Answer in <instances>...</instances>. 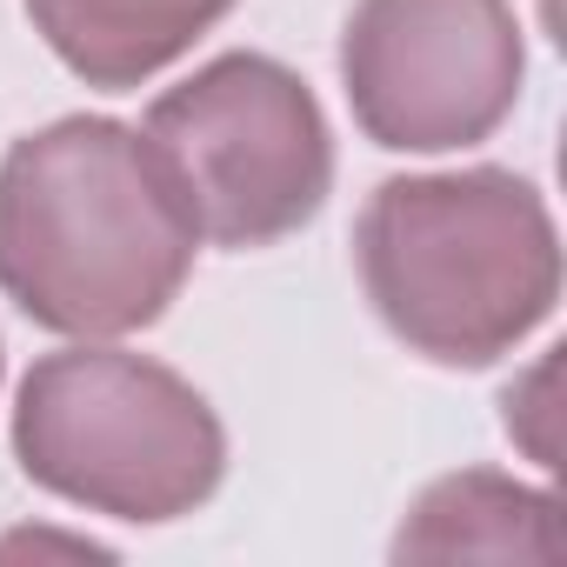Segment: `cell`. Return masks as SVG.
Here are the masks:
<instances>
[{
	"label": "cell",
	"instance_id": "5",
	"mask_svg": "<svg viewBox=\"0 0 567 567\" xmlns=\"http://www.w3.org/2000/svg\"><path fill=\"white\" fill-rule=\"evenodd\" d=\"M520 68L507 0H361L341 34L354 121L394 154L487 141L520 101Z\"/></svg>",
	"mask_w": 567,
	"mask_h": 567
},
{
	"label": "cell",
	"instance_id": "6",
	"mask_svg": "<svg viewBox=\"0 0 567 567\" xmlns=\"http://www.w3.org/2000/svg\"><path fill=\"white\" fill-rule=\"evenodd\" d=\"M394 554L401 560H534V567H554V560H567V527H560L554 494L507 481L494 467H461L414 501Z\"/></svg>",
	"mask_w": 567,
	"mask_h": 567
},
{
	"label": "cell",
	"instance_id": "2",
	"mask_svg": "<svg viewBox=\"0 0 567 567\" xmlns=\"http://www.w3.org/2000/svg\"><path fill=\"white\" fill-rule=\"evenodd\" d=\"M374 315L441 368H487L560 295L547 200L501 167L381 181L354 227Z\"/></svg>",
	"mask_w": 567,
	"mask_h": 567
},
{
	"label": "cell",
	"instance_id": "8",
	"mask_svg": "<svg viewBox=\"0 0 567 567\" xmlns=\"http://www.w3.org/2000/svg\"><path fill=\"white\" fill-rule=\"evenodd\" d=\"M554 381H560V354H547L527 381L507 388V434H514L540 467H560V461H554V454H560V434H554V421H560V408H554Z\"/></svg>",
	"mask_w": 567,
	"mask_h": 567
},
{
	"label": "cell",
	"instance_id": "1",
	"mask_svg": "<svg viewBox=\"0 0 567 567\" xmlns=\"http://www.w3.org/2000/svg\"><path fill=\"white\" fill-rule=\"evenodd\" d=\"M200 227L147 134L74 114L0 161V288L74 341H114L167 315Z\"/></svg>",
	"mask_w": 567,
	"mask_h": 567
},
{
	"label": "cell",
	"instance_id": "4",
	"mask_svg": "<svg viewBox=\"0 0 567 567\" xmlns=\"http://www.w3.org/2000/svg\"><path fill=\"white\" fill-rule=\"evenodd\" d=\"M147 147L167 161L200 240L267 247L321 214L334 147L315 94L267 54H220L147 107Z\"/></svg>",
	"mask_w": 567,
	"mask_h": 567
},
{
	"label": "cell",
	"instance_id": "7",
	"mask_svg": "<svg viewBox=\"0 0 567 567\" xmlns=\"http://www.w3.org/2000/svg\"><path fill=\"white\" fill-rule=\"evenodd\" d=\"M234 0H28L41 41L87 87H141L181 61Z\"/></svg>",
	"mask_w": 567,
	"mask_h": 567
},
{
	"label": "cell",
	"instance_id": "9",
	"mask_svg": "<svg viewBox=\"0 0 567 567\" xmlns=\"http://www.w3.org/2000/svg\"><path fill=\"white\" fill-rule=\"evenodd\" d=\"M8 554H101L94 540H61V534H14V540H0V560H8Z\"/></svg>",
	"mask_w": 567,
	"mask_h": 567
},
{
	"label": "cell",
	"instance_id": "3",
	"mask_svg": "<svg viewBox=\"0 0 567 567\" xmlns=\"http://www.w3.org/2000/svg\"><path fill=\"white\" fill-rule=\"evenodd\" d=\"M14 454L34 487L87 514L181 520L220 487L227 434L174 368L81 341L21 381Z\"/></svg>",
	"mask_w": 567,
	"mask_h": 567
}]
</instances>
